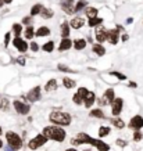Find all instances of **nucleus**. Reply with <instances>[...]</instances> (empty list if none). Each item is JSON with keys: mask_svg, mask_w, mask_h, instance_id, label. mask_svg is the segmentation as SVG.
<instances>
[{"mask_svg": "<svg viewBox=\"0 0 143 151\" xmlns=\"http://www.w3.org/2000/svg\"><path fill=\"white\" fill-rule=\"evenodd\" d=\"M43 135L46 136L50 140H54L57 143H61V141L65 140V130L61 128V126L53 125V126H46L42 132Z\"/></svg>", "mask_w": 143, "mask_h": 151, "instance_id": "obj_1", "label": "nucleus"}, {"mask_svg": "<svg viewBox=\"0 0 143 151\" xmlns=\"http://www.w3.org/2000/svg\"><path fill=\"white\" fill-rule=\"evenodd\" d=\"M49 119L57 126H68L71 123V115L64 111H53L49 115Z\"/></svg>", "mask_w": 143, "mask_h": 151, "instance_id": "obj_2", "label": "nucleus"}, {"mask_svg": "<svg viewBox=\"0 0 143 151\" xmlns=\"http://www.w3.org/2000/svg\"><path fill=\"white\" fill-rule=\"evenodd\" d=\"M6 139H7L8 146H10L13 150H18V148L22 147V139L17 135L16 132H7V133H6Z\"/></svg>", "mask_w": 143, "mask_h": 151, "instance_id": "obj_3", "label": "nucleus"}, {"mask_svg": "<svg viewBox=\"0 0 143 151\" xmlns=\"http://www.w3.org/2000/svg\"><path fill=\"white\" fill-rule=\"evenodd\" d=\"M47 137L43 135V133H40V135H36L33 139H31L29 140V143H28V147L31 148V150H38L39 147H42L45 143H47Z\"/></svg>", "mask_w": 143, "mask_h": 151, "instance_id": "obj_4", "label": "nucleus"}, {"mask_svg": "<svg viewBox=\"0 0 143 151\" xmlns=\"http://www.w3.org/2000/svg\"><path fill=\"white\" fill-rule=\"evenodd\" d=\"M114 99H115V93H114V90H113V89H107L106 92H104V94H103V97L99 99L97 101H99V104L103 107V105H107V104L111 105V103L114 101Z\"/></svg>", "mask_w": 143, "mask_h": 151, "instance_id": "obj_5", "label": "nucleus"}, {"mask_svg": "<svg viewBox=\"0 0 143 151\" xmlns=\"http://www.w3.org/2000/svg\"><path fill=\"white\" fill-rule=\"evenodd\" d=\"M13 105H14V108H16V111L18 112V114L21 115H28L29 114V105L25 104L24 101H20V100H14L13 101Z\"/></svg>", "mask_w": 143, "mask_h": 151, "instance_id": "obj_6", "label": "nucleus"}, {"mask_svg": "<svg viewBox=\"0 0 143 151\" xmlns=\"http://www.w3.org/2000/svg\"><path fill=\"white\" fill-rule=\"evenodd\" d=\"M122 107H124V101H122L121 97H115L114 101L111 103V114L113 116H118L121 114Z\"/></svg>", "mask_w": 143, "mask_h": 151, "instance_id": "obj_7", "label": "nucleus"}, {"mask_svg": "<svg viewBox=\"0 0 143 151\" xmlns=\"http://www.w3.org/2000/svg\"><path fill=\"white\" fill-rule=\"evenodd\" d=\"M11 43H13V46L16 47L20 53H25L28 50V47H29V46H28V43L25 42L24 39H21L20 36H16L14 39H13V42H11Z\"/></svg>", "mask_w": 143, "mask_h": 151, "instance_id": "obj_8", "label": "nucleus"}, {"mask_svg": "<svg viewBox=\"0 0 143 151\" xmlns=\"http://www.w3.org/2000/svg\"><path fill=\"white\" fill-rule=\"evenodd\" d=\"M25 99H27L28 101H31V103L38 101V100L40 99V86H35L33 89H31V90L28 92V94L25 96Z\"/></svg>", "mask_w": 143, "mask_h": 151, "instance_id": "obj_9", "label": "nucleus"}, {"mask_svg": "<svg viewBox=\"0 0 143 151\" xmlns=\"http://www.w3.org/2000/svg\"><path fill=\"white\" fill-rule=\"evenodd\" d=\"M60 4L67 14H74L75 7H74V0H60Z\"/></svg>", "mask_w": 143, "mask_h": 151, "instance_id": "obj_10", "label": "nucleus"}, {"mask_svg": "<svg viewBox=\"0 0 143 151\" xmlns=\"http://www.w3.org/2000/svg\"><path fill=\"white\" fill-rule=\"evenodd\" d=\"M96 40H97V43H104L107 40V33H108V31H107L106 28H103V26H99L97 29H96Z\"/></svg>", "mask_w": 143, "mask_h": 151, "instance_id": "obj_11", "label": "nucleus"}, {"mask_svg": "<svg viewBox=\"0 0 143 151\" xmlns=\"http://www.w3.org/2000/svg\"><path fill=\"white\" fill-rule=\"evenodd\" d=\"M129 126H131L133 130H140L143 128V116L135 115L132 119H131V122H129Z\"/></svg>", "mask_w": 143, "mask_h": 151, "instance_id": "obj_12", "label": "nucleus"}, {"mask_svg": "<svg viewBox=\"0 0 143 151\" xmlns=\"http://www.w3.org/2000/svg\"><path fill=\"white\" fill-rule=\"evenodd\" d=\"M120 39V31L118 29H110L107 33V40L111 43V44H117Z\"/></svg>", "mask_w": 143, "mask_h": 151, "instance_id": "obj_13", "label": "nucleus"}, {"mask_svg": "<svg viewBox=\"0 0 143 151\" xmlns=\"http://www.w3.org/2000/svg\"><path fill=\"white\" fill-rule=\"evenodd\" d=\"M72 40L69 39V37H65V39H61V42H60V46H58V50L60 52H67L69 50L71 47H72Z\"/></svg>", "mask_w": 143, "mask_h": 151, "instance_id": "obj_14", "label": "nucleus"}, {"mask_svg": "<svg viewBox=\"0 0 143 151\" xmlns=\"http://www.w3.org/2000/svg\"><path fill=\"white\" fill-rule=\"evenodd\" d=\"M69 25H71V28H74V29H79V28H82V26L85 25V20L82 17H75V18H72V21L69 22Z\"/></svg>", "mask_w": 143, "mask_h": 151, "instance_id": "obj_15", "label": "nucleus"}, {"mask_svg": "<svg viewBox=\"0 0 143 151\" xmlns=\"http://www.w3.org/2000/svg\"><path fill=\"white\" fill-rule=\"evenodd\" d=\"M95 101H96V94L93 92H89V94L84 99V104H85L86 108H90L92 105L95 104Z\"/></svg>", "mask_w": 143, "mask_h": 151, "instance_id": "obj_16", "label": "nucleus"}, {"mask_svg": "<svg viewBox=\"0 0 143 151\" xmlns=\"http://www.w3.org/2000/svg\"><path fill=\"white\" fill-rule=\"evenodd\" d=\"M72 43H74V44H72L74 49L75 50H78V52H79V50H84V49L86 47V44H88L86 39H75Z\"/></svg>", "mask_w": 143, "mask_h": 151, "instance_id": "obj_17", "label": "nucleus"}, {"mask_svg": "<svg viewBox=\"0 0 143 151\" xmlns=\"http://www.w3.org/2000/svg\"><path fill=\"white\" fill-rule=\"evenodd\" d=\"M69 29H71V25H69L67 21H64L61 24V37L65 39V37H69Z\"/></svg>", "mask_w": 143, "mask_h": 151, "instance_id": "obj_18", "label": "nucleus"}, {"mask_svg": "<svg viewBox=\"0 0 143 151\" xmlns=\"http://www.w3.org/2000/svg\"><path fill=\"white\" fill-rule=\"evenodd\" d=\"M89 115L92 116V118H99V119H104V118H106V115H104V112H103V109H100V108L92 109V111L89 112Z\"/></svg>", "mask_w": 143, "mask_h": 151, "instance_id": "obj_19", "label": "nucleus"}, {"mask_svg": "<svg viewBox=\"0 0 143 151\" xmlns=\"http://www.w3.org/2000/svg\"><path fill=\"white\" fill-rule=\"evenodd\" d=\"M92 50H93V53L97 54V56H104V54H106V49H104L103 44H100V43L93 44V46H92Z\"/></svg>", "mask_w": 143, "mask_h": 151, "instance_id": "obj_20", "label": "nucleus"}, {"mask_svg": "<svg viewBox=\"0 0 143 151\" xmlns=\"http://www.w3.org/2000/svg\"><path fill=\"white\" fill-rule=\"evenodd\" d=\"M35 35H36L38 37L49 36V35H50V28H47V26H40V28L35 32Z\"/></svg>", "mask_w": 143, "mask_h": 151, "instance_id": "obj_21", "label": "nucleus"}, {"mask_svg": "<svg viewBox=\"0 0 143 151\" xmlns=\"http://www.w3.org/2000/svg\"><path fill=\"white\" fill-rule=\"evenodd\" d=\"M58 87V83L56 79H50L47 83H46V86H45V90L46 92H52V90H56V89Z\"/></svg>", "mask_w": 143, "mask_h": 151, "instance_id": "obj_22", "label": "nucleus"}, {"mask_svg": "<svg viewBox=\"0 0 143 151\" xmlns=\"http://www.w3.org/2000/svg\"><path fill=\"white\" fill-rule=\"evenodd\" d=\"M63 85H64V87H67V89H72L76 86V82H75L74 79H71L68 78V76H65V78L63 79Z\"/></svg>", "mask_w": 143, "mask_h": 151, "instance_id": "obj_23", "label": "nucleus"}, {"mask_svg": "<svg viewBox=\"0 0 143 151\" xmlns=\"http://www.w3.org/2000/svg\"><path fill=\"white\" fill-rule=\"evenodd\" d=\"M101 22H103V18L95 17V18H89V21H88V25H89L90 28H93V26H99V25H101Z\"/></svg>", "mask_w": 143, "mask_h": 151, "instance_id": "obj_24", "label": "nucleus"}, {"mask_svg": "<svg viewBox=\"0 0 143 151\" xmlns=\"http://www.w3.org/2000/svg\"><path fill=\"white\" fill-rule=\"evenodd\" d=\"M97 8H95V7H86V10H85V13H86V17L88 18H95V17H97Z\"/></svg>", "mask_w": 143, "mask_h": 151, "instance_id": "obj_25", "label": "nucleus"}, {"mask_svg": "<svg viewBox=\"0 0 143 151\" xmlns=\"http://www.w3.org/2000/svg\"><path fill=\"white\" fill-rule=\"evenodd\" d=\"M40 16H42L43 20H50V18L54 16V13H53V10H50V8H43Z\"/></svg>", "mask_w": 143, "mask_h": 151, "instance_id": "obj_26", "label": "nucleus"}, {"mask_svg": "<svg viewBox=\"0 0 143 151\" xmlns=\"http://www.w3.org/2000/svg\"><path fill=\"white\" fill-rule=\"evenodd\" d=\"M42 50L43 52H46V53H52L54 50V42L53 40H50V42L45 43V44L42 46Z\"/></svg>", "mask_w": 143, "mask_h": 151, "instance_id": "obj_27", "label": "nucleus"}, {"mask_svg": "<svg viewBox=\"0 0 143 151\" xmlns=\"http://www.w3.org/2000/svg\"><path fill=\"white\" fill-rule=\"evenodd\" d=\"M43 10V6L42 4H35V6H32V8H31V16H38V14H40Z\"/></svg>", "mask_w": 143, "mask_h": 151, "instance_id": "obj_28", "label": "nucleus"}, {"mask_svg": "<svg viewBox=\"0 0 143 151\" xmlns=\"http://www.w3.org/2000/svg\"><path fill=\"white\" fill-rule=\"evenodd\" d=\"M111 122H113V125L115 126V128H118V129H122V128L125 126V122H124L121 118H118V116H117V118H113Z\"/></svg>", "mask_w": 143, "mask_h": 151, "instance_id": "obj_29", "label": "nucleus"}, {"mask_svg": "<svg viewBox=\"0 0 143 151\" xmlns=\"http://www.w3.org/2000/svg\"><path fill=\"white\" fill-rule=\"evenodd\" d=\"M24 32H25V37H27V39H32V37L35 36V31H33V26L32 25H28L27 29Z\"/></svg>", "mask_w": 143, "mask_h": 151, "instance_id": "obj_30", "label": "nucleus"}, {"mask_svg": "<svg viewBox=\"0 0 143 151\" xmlns=\"http://www.w3.org/2000/svg\"><path fill=\"white\" fill-rule=\"evenodd\" d=\"M108 133H110V128L108 126H101L100 129H99V137H106V136H108Z\"/></svg>", "mask_w": 143, "mask_h": 151, "instance_id": "obj_31", "label": "nucleus"}, {"mask_svg": "<svg viewBox=\"0 0 143 151\" xmlns=\"http://www.w3.org/2000/svg\"><path fill=\"white\" fill-rule=\"evenodd\" d=\"M86 4H88V1H86V0H79V1L75 4V13H76V11L84 10V8L86 7Z\"/></svg>", "mask_w": 143, "mask_h": 151, "instance_id": "obj_32", "label": "nucleus"}, {"mask_svg": "<svg viewBox=\"0 0 143 151\" xmlns=\"http://www.w3.org/2000/svg\"><path fill=\"white\" fill-rule=\"evenodd\" d=\"M13 32H14L16 36H20V35L22 33V25L21 24H14V25H13Z\"/></svg>", "mask_w": 143, "mask_h": 151, "instance_id": "obj_33", "label": "nucleus"}, {"mask_svg": "<svg viewBox=\"0 0 143 151\" xmlns=\"http://www.w3.org/2000/svg\"><path fill=\"white\" fill-rule=\"evenodd\" d=\"M96 148H97L99 151H110V146H108V144H106L104 141H101V140H100V143L96 146Z\"/></svg>", "mask_w": 143, "mask_h": 151, "instance_id": "obj_34", "label": "nucleus"}, {"mask_svg": "<svg viewBox=\"0 0 143 151\" xmlns=\"http://www.w3.org/2000/svg\"><path fill=\"white\" fill-rule=\"evenodd\" d=\"M72 101H74V103H75L76 105L84 104V99H82V97H81V96H79L78 93H75V94H74V97H72Z\"/></svg>", "mask_w": 143, "mask_h": 151, "instance_id": "obj_35", "label": "nucleus"}, {"mask_svg": "<svg viewBox=\"0 0 143 151\" xmlns=\"http://www.w3.org/2000/svg\"><path fill=\"white\" fill-rule=\"evenodd\" d=\"M110 75H111V76H115V78H118L120 80H125V79H127V76H125L124 73L117 72V71H111V72H110Z\"/></svg>", "mask_w": 143, "mask_h": 151, "instance_id": "obj_36", "label": "nucleus"}, {"mask_svg": "<svg viewBox=\"0 0 143 151\" xmlns=\"http://www.w3.org/2000/svg\"><path fill=\"white\" fill-rule=\"evenodd\" d=\"M76 93L79 94V96L82 97V99H85L86 96L89 94V90H88L86 87H79V89H78V92H76Z\"/></svg>", "mask_w": 143, "mask_h": 151, "instance_id": "obj_37", "label": "nucleus"}, {"mask_svg": "<svg viewBox=\"0 0 143 151\" xmlns=\"http://www.w3.org/2000/svg\"><path fill=\"white\" fill-rule=\"evenodd\" d=\"M142 139H143L142 132H140V130H135V132H133V140H135V141H140Z\"/></svg>", "mask_w": 143, "mask_h": 151, "instance_id": "obj_38", "label": "nucleus"}, {"mask_svg": "<svg viewBox=\"0 0 143 151\" xmlns=\"http://www.w3.org/2000/svg\"><path fill=\"white\" fill-rule=\"evenodd\" d=\"M8 108V100L7 99H1L0 100V109H7Z\"/></svg>", "mask_w": 143, "mask_h": 151, "instance_id": "obj_39", "label": "nucleus"}, {"mask_svg": "<svg viewBox=\"0 0 143 151\" xmlns=\"http://www.w3.org/2000/svg\"><path fill=\"white\" fill-rule=\"evenodd\" d=\"M10 37H11V33L7 32L4 35V47H8V44H10Z\"/></svg>", "mask_w": 143, "mask_h": 151, "instance_id": "obj_40", "label": "nucleus"}, {"mask_svg": "<svg viewBox=\"0 0 143 151\" xmlns=\"http://www.w3.org/2000/svg\"><path fill=\"white\" fill-rule=\"evenodd\" d=\"M29 49H31V50H32L33 53H36L38 50H39V46H38V43L31 42V43H29Z\"/></svg>", "mask_w": 143, "mask_h": 151, "instance_id": "obj_41", "label": "nucleus"}, {"mask_svg": "<svg viewBox=\"0 0 143 151\" xmlns=\"http://www.w3.org/2000/svg\"><path fill=\"white\" fill-rule=\"evenodd\" d=\"M31 22H32V16L22 18V24H24V25H31Z\"/></svg>", "mask_w": 143, "mask_h": 151, "instance_id": "obj_42", "label": "nucleus"}, {"mask_svg": "<svg viewBox=\"0 0 143 151\" xmlns=\"http://www.w3.org/2000/svg\"><path fill=\"white\" fill-rule=\"evenodd\" d=\"M115 143H117V146H120V147H127V141L122 140V139H118Z\"/></svg>", "mask_w": 143, "mask_h": 151, "instance_id": "obj_43", "label": "nucleus"}, {"mask_svg": "<svg viewBox=\"0 0 143 151\" xmlns=\"http://www.w3.org/2000/svg\"><path fill=\"white\" fill-rule=\"evenodd\" d=\"M17 63L20 64V65H25V57H24V56H20V57L17 58Z\"/></svg>", "mask_w": 143, "mask_h": 151, "instance_id": "obj_44", "label": "nucleus"}, {"mask_svg": "<svg viewBox=\"0 0 143 151\" xmlns=\"http://www.w3.org/2000/svg\"><path fill=\"white\" fill-rule=\"evenodd\" d=\"M58 69H60V71H63V72H72L68 67H64V65H58Z\"/></svg>", "mask_w": 143, "mask_h": 151, "instance_id": "obj_45", "label": "nucleus"}, {"mask_svg": "<svg viewBox=\"0 0 143 151\" xmlns=\"http://www.w3.org/2000/svg\"><path fill=\"white\" fill-rule=\"evenodd\" d=\"M129 87H133V89H135V87H138V85L135 83V82H129Z\"/></svg>", "mask_w": 143, "mask_h": 151, "instance_id": "obj_46", "label": "nucleus"}, {"mask_svg": "<svg viewBox=\"0 0 143 151\" xmlns=\"http://www.w3.org/2000/svg\"><path fill=\"white\" fill-rule=\"evenodd\" d=\"M121 40H122V42H127V40H128V35H122Z\"/></svg>", "mask_w": 143, "mask_h": 151, "instance_id": "obj_47", "label": "nucleus"}, {"mask_svg": "<svg viewBox=\"0 0 143 151\" xmlns=\"http://www.w3.org/2000/svg\"><path fill=\"white\" fill-rule=\"evenodd\" d=\"M132 22H133V18H131V17H129V18L127 20V24H132Z\"/></svg>", "mask_w": 143, "mask_h": 151, "instance_id": "obj_48", "label": "nucleus"}, {"mask_svg": "<svg viewBox=\"0 0 143 151\" xmlns=\"http://www.w3.org/2000/svg\"><path fill=\"white\" fill-rule=\"evenodd\" d=\"M6 151H14V150H13V148H11V147L8 146V147H6Z\"/></svg>", "mask_w": 143, "mask_h": 151, "instance_id": "obj_49", "label": "nucleus"}, {"mask_svg": "<svg viewBox=\"0 0 143 151\" xmlns=\"http://www.w3.org/2000/svg\"><path fill=\"white\" fill-rule=\"evenodd\" d=\"M65 151H76V148H67Z\"/></svg>", "mask_w": 143, "mask_h": 151, "instance_id": "obj_50", "label": "nucleus"}, {"mask_svg": "<svg viewBox=\"0 0 143 151\" xmlns=\"http://www.w3.org/2000/svg\"><path fill=\"white\" fill-rule=\"evenodd\" d=\"M3 1H4V3H7V4H8V3H11L13 0H3Z\"/></svg>", "mask_w": 143, "mask_h": 151, "instance_id": "obj_51", "label": "nucleus"}, {"mask_svg": "<svg viewBox=\"0 0 143 151\" xmlns=\"http://www.w3.org/2000/svg\"><path fill=\"white\" fill-rule=\"evenodd\" d=\"M3 4H4V1H3V0H0V7H1Z\"/></svg>", "mask_w": 143, "mask_h": 151, "instance_id": "obj_52", "label": "nucleus"}, {"mask_svg": "<svg viewBox=\"0 0 143 151\" xmlns=\"http://www.w3.org/2000/svg\"><path fill=\"white\" fill-rule=\"evenodd\" d=\"M1 147H3V141L0 140V148H1Z\"/></svg>", "mask_w": 143, "mask_h": 151, "instance_id": "obj_53", "label": "nucleus"}, {"mask_svg": "<svg viewBox=\"0 0 143 151\" xmlns=\"http://www.w3.org/2000/svg\"><path fill=\"white\" fill-rule=\"evenodd\" d=\"M84 151H92V150H90V148H86V150H84Z\"/></svg>", "mask_w": 143, "mask_h": 151, "instance_id": "obj_54", "label": "nucleus"}, {"mask_svg": "<svg viewBox=\"0 0 143 151\" xmlns=\"http://www.w3.org/2000/svg\"><path fill=\"white\" fill-rule=\"evenodd\" d=\"M1 132H3V130H1V126H0V135H1Z\"/></svg>", "mask_w": 143, "mask_h": 151, "instance_id": "obj_55", "label": "nucleus"}]
</instances>
